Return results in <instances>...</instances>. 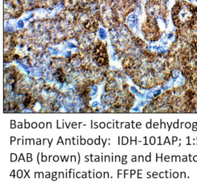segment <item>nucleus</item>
<instances>
[{"mask_svg":"<svg viewBox=\"0 0 197 183\" xmlns=\"http://www.w3.org/2000/svg\"><path fill=\"white\" fill-rule=\"evenodd\" d=\"M85 27L90 31H95L98 27V24L93 20H89L85 23Z\"/></svg>","mask_w":197,"mask_h":183,"instance_id":"f257e3e1","label":"nucleus"},{"mask_svg":"<svg viewBox=\"0 0 197 183\" xmlns=\"http://www.w3.org/2000/svg\"><path fill=\"white\" fill-rule=\"evenodd\" d=\"M129 24H130V26L131 27H133V26L135 25L136 22H137V18L134 15H131L130 16H129Z\"/></svg>","mask_w":197,"mask_h":183,"instance_id":"7ed1b4c3","label":"nucleus"},{"mask_svg":"<svg viewBox=\"0 0 197 183\" xmlns=\"http://www.w3.org/2000/svg\"><path fill=\"white\" fill-rule=\"evenodd\" d=\"M190 1H191V0H190Z\"/></svg>","mask_w":197,"mask_h":183,"instance_id":"423d86ee","label":"nucleus"},{"mask_svg":"<svg viewBox=\"0 0 197 183\" xmlns=\"http://www.w3.org/2000/svg\"><path fill=\"white\" fill-rule=\"evenodd\" d=\"M100 37H101L102 38H104L106 37V33L103 29H100Z\"/></svg>","mask_w":197,"mask_h":183,"instance_id":"39448f33","label":"nucleus"},{"mask_svg":"<svg viewBox=\"0 0 197 183\" xmlns=\"http://www.w3.org/2000/svg\"><path fill=\"white\" fill-rule=\"evenodd\" d=\"M134 61H133V59H131V58H126L122 61V66H123V67L124 68L127 69L132 68L134 66Z\"/></svg>","mask_w":197,"mask_h":183,"instance_id":"f03ea898","label":"nucleus"},{"mask_svg":"<svg viewBox=\"0 0 197 183\" xmlns=\"http://www.w3.org/2000/svg\"><path fill=\"white\" fill-rule=\"evenodd\" d=\"M192 46H193V49H194L195 51L197 52V38L194 40V42H193Z\"/></svg>","mask_w":197,"mask_h":183,"instance_id":"20e7f679","label":"nucleus"}]
</instances>
